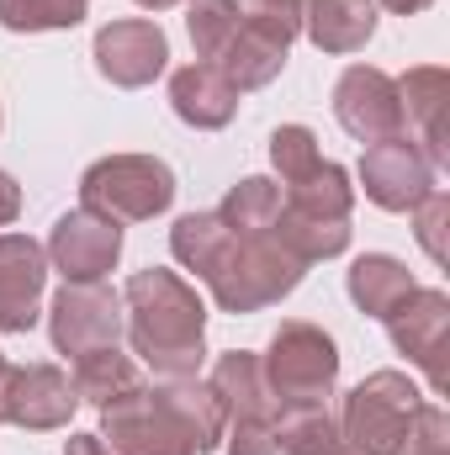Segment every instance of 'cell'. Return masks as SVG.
<instances>
[{"label":"cell","mask_w":450,"mask_h":455,"mask_svg":"<svg viewBox=\"0 0 450 455\" xmlns=\"http://www.w3.org/2000/svg\"><path fill=\"white\" fill-rule=\"evenodd\" d=\"M302 32L318 53H360L376 32V0H302Z\"/></svg>","instance_id":"d6986e66"},{"label":"cell","mask_w":450,"mask_h":455,"mask_svg":"<svg viewBox=\"0 0 450 455\" xmlns=\"http://www.w3.org/2000/svg\"><path fill=\"white\" fill-rule=\"evenodd\" d=\"M398 101H403V132L424 148V159L435 170L450 164V138H446V107H450V75L440 64H414L398 80Z\"/></svg>","instance_id":"2e32d148"},{"label":"cell","mask_w":450,"mask_h":455,"mask_svg":"<svg viewBox=\"0 0 450 455\" xmlns=\"http://www.w3.org/2000/svg\"><path fill=\"white\" fill-rule=\"evenodd\" d=\"M91 0H0L5 32H69L80 27Z\"/></svg>","instance_id":"f1b7e54d"},{"label":"cell","mask_w":450,"mask_h":455,"mask_svg":"<svg viewBox=\"0 0 450 455\" xmlns=\"http://www.w3.org/2000/svg\"><path fill=\"white\" fill-rule=\"evenodd\" d=\"M170 112L181 116L186 127H197V132H218L238 112V91L223 80L218 64L197 59V64H186V69L170 75Z\"/></svg>","instance_id":"e0dca14e"},{"label":"cell","mask_w":450,"mask_h":455,"mask_svg":"<svg viewBox=\"0 0 450 455\" xmlns=\"http://www.w3.org/2000/svg\"><path fill=\"white\" fill-rule=\"evenodd\" d=\"M238 16H244V0H191L186 32H191V48H197L202 64H218L228 37L238 32Z\"/></svg>","instance_id":"83f0119b"},{"label":"cell","mask_w":450,"mask_h":455,"mask_svg":"<svg viewBox=\"0 0 450 455\" xmlns=\"http://www.w3.org/2000/svg\"><path fill=\"white\" fill-rule=\"evenodd\" d=\"M228 455H276V424L270 419H228Z\"/></svg>","instance_id":"d6a6232c"},{"label":"cell","mask_w":450,"mask_h":455,"mask_svg":"<svg viewBox=\"0 0 450 455\" xmlns=\"http://www.w3.org/2000/svg\"><path fill=\"white\" fill-rule=\"evenodd\" d=\"M75 408H80V392H75V381H69L64 365L37 360V365H21L11 376L5 424H16L27 435H53V429H69Z\"/></svg>","instance_id":"5bb4252c"},{"label":"cell","mask_w":450,"mask_h":455,"mask_svg":"<svg viewBox=\"0 0 450 455\" xmlns=\"http://www.w3.org/2000/svg\"><path fill=\"white\" fill-rule=\"evenodd\" d=\"M376 5H387L392 16H419L424 5H435V0H376Z\"/></svg>","instance_id":"8d00e7d4"},{"label":"cell","mask_w":450,"mask_h":455,"mask_svg":"<svg viewBox=\"0 0 450 455\" xmlns=\"http://www.w3.org/2000/svg\"><path fill=\"white\" fill-rule=\"evenodd\" d=\"M69 381H75L80 403H91V408L101 413L107 403L127 397L133 387H143V371H138V360H133V355H122L117 344H107V349H91V355H80Z\"/></svg>","instance_id":"cb8c5ba5"},{"label":"cell","mask_w":450,"mask_h":455,"mask_svg":"<svg viewBox=\"0 0 450 455\" xmlns=\"http://www.w3.org/2000/svg\"><path fill=\"white\" fill-rule=\"evenodd\" d=\"M175 170L159 154H107L80 175V207L112 223H154L175 207Z\"/></svg>","instance_id":"3957f363"},{"label":"cell","mask_w":450,"mask_h":455,"mask_svg":"<svg viewBox=\"0 0 450 455\" xmlns=\"http://www.w3.org/2000/svg\"><path fill=\"white\" fill-rule=\"evenodd\" d=\"M398 455H450V413L440 403L424 397V408H419V419H414V429H408Z\"/></svg>","instance_id":"1f68e13d"},{"label":"cell","mask_w":450,"mask_h":455,"mask_svg":"<svg viewBox=\"0 0 450 455\" xmlns=\"http://www.w3.org/2000/svg\"><path fill=\"white\" fill-rule=\"evenodd\" d=\"M122 334L159 381L197 376L207 360V302L175 270H133L122 286Z\"/></svg>","instance_id":"6da1fadb"},{"label":"cell","mask_w":450,"mask_h":455,"mask_svg":"<svg viewBox=\"0 0 450 455\" xmlns=\"http://www.w3.org/2000/svg\"><path fill=\"white\" fill-rule=\"evenodd\" d=\"M43 249H48V270H59L64 281H107L122 259V223L91 207H75L53 223Z\"/></svg>","instance_id":"7c38bea8"},{"label":"cell","mask_w":450,"mask_h":455,"mask_svg":"<svg viewBox=\"0 0 450 455\" xmlns=\"http://www.w3.org/2000/svg\"><path fill=\"white\" fill-rule=\"evenodd\" d=\"M302 275H308V265L276 233H233L223 243V254H218V265L202 281H207L213 302L238 318V313L276 307L281 297H292L302 286Z\"/></svg>","instance_id":"7a4b0ae2"},{"label":"cell","mask_w":450,"mask_h":455,"mask_svg":"<svg viewBox=\"0 0 450 455\" xmlns=\"http://www.w3.org/2000/svg\"><path fill=\"white\" fill-rule=\"evenodd\" d=\"M302 265H318V259H339L350 249V223H334V218H302V212H286L270 228Z\"/></svg>","instance_id":"d4e9b609"},{"label":"cell","mask_w":450,"mask_h":455,"mask_svg":"<svg viewBox=\"0 0 450 455\" xmlns=\"http://www.w3.org/2000/svg\"><path fill=\"white\" fill-rule=\"evenodd\" d=\"M48 339L59 355L80 360L122 339V291L107 281H64L48 302Z\"/></svg>","instance_id":"8992f818"},{"label":"cell","mask_w":450,"mask_h":455,"mask_svg":"<svg viewBox=\"0 0 450 455\" xmlns=\"http://www.w3.org/2000/svg\"><path fill=\"white\" fill-rule=\"evenodd\" d=\"M276 455H355L329 403H297L276 413Z\"/></svg>","instance_id":"7402d4cb"},{"label":"cell","mask_w":450,"mask_h":455,"mask_svg":"<svg viewBox=\"0 0 450 455\" xmlns=\"http://www.w3.org/2000/svg\"><path fill=\"white\" fill-rule=\"evenodd\" d=\"M0 122H5V116H0Z\"/></svg>","instance_id":"ab89813d"},{"label":"cell","mask_w":450,"mask_h":455,"mask_svg":"<svg viewBox=\"0 0 450 455\" xmlns=\"http://www.w3.org/2000/svg\"><path fill=\"white\" fill-rule=\"evenodd\" d=\"M101 440L117 455H197L191 435L181 429V419L159 403L149 381L101 408Z\"/></svg>","instance_id":"ba28073f"},{"label":"cell","mask_w":450,"mask_h":455,"mask_svg":"<svg viewBox=\"0 0 450 455\" xmlns=\"http://www.w3.org/2000/svg\"><path fill=\"white\" fill-rule=\"evenodd\" d=\"M218 218H223L233 233H270L276 218H281V186L265 180V175H244L238 186H228Z\"/></svg>","instance_id":"4316f807"},{"label":"cell","mask_w":450,"mask_h":455,"mask_svg":"<svg viewBox=\"0 0 450 455\" xmlns=\"http://www.w3.org/2000/svg\"><path fill=\"white\" fill-rule=\"evenodd\" d=\"M143 11H170V5H191V0H138Z\"/></svg>","instance_id":"f35d334b"},{"label":"cell","mask_w":450,"mask_h":455,"mask_svg":"<svg viewBox=\"0 0 450 455\" xmlns=\"http://www.w3.org/2000/svg\"><path fill=\"white\" fill-rule=\"evenodd\" d=\"M292 43H297V27H286L281 16H270V11H260V5L244 0L238 32L228 37V48L218 53V69H223V80L238 96L244 91H260V85H270L286 69Z\"/></svg>","instance_id":"30bf717a"},{"label":"cell","mask_w":450,"mask_h":455,"mask_svg":"<svg viewBox=\"0 0 450 455\" xmlns=\"http://www.w3.org/2000/svg\"><path fill=\"white\" fill-rule=\"evenodd\" d=\"M249 5H260V11H270V16H281L286 27L302 32V0H249Z\"/></svg>","instance_id":"e575fe53"},{"label":"cell","mask_w":450,"mask_h":455,"mask_svg":"<svg viewBox=\"0 0 450 455\" xmlns=\"http://www.w3.org/2000/svg\"><path fill=\"white\" fill-rule=\"evenodd\" d=\"M48 249L27 233H0V334H27L43 313Z\"/></svg>","instance_id":"9a60e30c"},{"label":"cell","mask_w":450,"mask_h":455,"mask_svg":"<svg viewBox=\"0 0 450 455\" xmlns=\"http://www.w3.org/2000/svg\"><path fill=\"white\" fill-rule=\"evenodd\" d=\"M414 238H419V249L435 259V265H450V196L435 186L414 212Z\"/></svg>","instance_id":"4dcf8cb0"},{"label":"cell","mask_w":450,"mask_h":455,"mask_svg":"<svg viewBox=\"0 0 450 455\" xmlns=\"http://www.w3.org/2000/svg\"><path fill=\"white\" fill-rule=\"evenodd\" d=\"M213 392L223 397L228 419H270L276 424V397H270V387H265V371H260V355L254 349H228L213 360Z\"/></svg>","instance_id":"ffe728a7"},{"label":"cell","mask_w":450,"mask_h":455,"mask_svg":"<svg viewBox=\"0 0 450 455\" xmlns=\"http://www.w3.org/2000/svg\"><path fill=\"white\" fill-rule=\"evenodd\" d=\"M91 59H96V69H101L112 85L143 91V85H154V80L165 75V64H170V37H165V27L149 21V16H122V21H107V27L96 32Z\"/></svg>","instance_id":"8fae6325"},{"label":"cell","mask_w":450,"mask_h":455,"mask_svg":"<svg viewBox=\"0 0 450 455\" xmlns=\"http://www.w3.org/2000/svg\"><path fill=\"white\" fill-rule=\"evenodd\" d=\"M435 164L424 159V148L398 132V138H382V143H366L360 154V186H366V202L382 207V212H414L430 191H435Z\"/></svg>","instance_id":"9c48e42d"},{"label":"cell","mask_w":450,"mask_h":455,"mask_svg":"<svg viewBox=\"0 0 450 455\" xmlns=\"http://www.w3.org/2000/svg\"><path fill=\"white\" fill-rule=\"evenodd\" d=\"M414 270L398 259V254H360L350 270H344V291L350 302L366 313V318H387L408 291H414Z\"/></svg>","instance_id":"44dd1931"},{"label":"cell","mask_w":450,"mask_h":455,"mask_svg":"<svg viewBox=\"0 0 450 455\" xmlns=\"http://www.w3.org/2000/svg\"><path fill=\"white\" fill-rule=\"evenodd\" d=\"M281 207L286 212H302V218H334V223H350L355 212V186H350V170L324 159L313 175H302L297 186L281 191Z\"/></svg>","instance_id":"603a6c76"},{"label":"cell","mask_w":450,"mask_h":455,"mask_svg":"<svg viewBox=\"0 0 450 455\" xmlns=\"http://www.w3.org/2000/svg\"><path fill=\"white\" fill-rule=\"evenodd\" d=\"M334 116L355 143H382L403 132V101L398 80L376 64H350L334 85Z\"/></svg>","instance_id":"4fadbf2b"},{"label":"cell","mask_w":450,"mask_h":455,"mask_svg":"<svg viewBox=\"0 0 450 455\" xmlns=\"http://www.w3.org/2000/svg\"><path fill=\"white\" fill-rule=\"evenodd\" d=\"M233 238V228L218 218V212H186V218H175L170 228V254L186 265V270H197V281L218 265V254H223V243Z\"/></svg>","instance_id":"484cf974"},{"label":"cell","mask_w":450,"mask_h":455,"mask_svg":"<svg viewBox=\"0 0 450 455\" xmlns=\"http://www.w3.org/2000/svg\"><path fill=\"white\" fill-rule=\"evenodd\" d=\"M154 392H159V403L181 419V429L191 435L197 455H207V451L223 445L228 408H223V397L213 392V381H202V376H165V381H154Z\"/></svg>","instance_id":"ac0fdd59"},{"label":"cell","mask_w":450,"mask_h":455,"mask_svg":"<svg viewBox=\"0 0 450 455\" xmlns=\"http://www.w3.org/2000/svg\"><path fill=\"white\" fill-rule=\"evenodd\" d=\"M270 164H276L281 186H297L302 175H313V170L324 164V154H318V132L302 127V122L276 127V132H270Z\"/></svg>","instance_id":"f546056e"},{"label":"cell","mask_w":450,"mask_h":455,"mask_svg":"<svg viewBox=\"0 0 450 455\" xmlns=\"http://www.w3.org/2000/svg\"><path fill=\"white\" fill-rule=\"evenodd\" d=\"M11 376H16V365L0 355V424H5V397H11Z\"/></svg>","instance_id":"74e56055"},{"label":"cell","mask_w":450,"mask_h":455,"mask_svg":"<svg viewBox=\"0 0 450 455\" xmlns=\"http://www.w3.org/2000/svg\"><path fill=\"white\" fill-rule=\"evenodd\" d=\"M16 212H21V186L11 180V170H0V228L16 223Z\"/></svg>","instance_id":"836d02e7"},{"label":"cell","mask_w":450,"mask_h":455,"mask_svg":"<svg viewBox=\"0 0 450 455\" xmlns=\"http://www.w3.org/2000/svg\"><path fill=\"white\" fill-rule=\"evenodd\" d=\"M64 455H117L101 435H69L64 440Z\"/></svg>","instance_id":"d590c367"},{"label":"cell","mask_w":450,"mask_h":455,"mask_svg":"<svg viewBox=\"0 0 450 455\" xmlns=\"http://www.w3.org/2000/svg\"><path fill=\"white\" fill-rule=\"evenodd\" d=\"M387 339L398 355H408V365H419L430 376V392L446 397V349H450V297L435 286H414L387 318Z\"/></svg>","instance_id":"52a82bcc"},{"label":"cell","mask_w":450,"mask_h":455,"mask_svg":"<svg viewBox=\"0 0 450 455\" xmlns=\"http://www.w3.org/2000/svg\"><path fill=\"white\" fill-rule=\"evenodd\" d=\"M265 387L276 397V408H297V403H329L339 387V344L318 323H281L270 334V349L260 355Z\"/></svg>","instance_id":"5b68a950"},{"label":"cell","mask_w":450,"mask_h":455,"mask_svg":"<svg viewBox=\"0 0 450 455\" xmlns=\"http://www.w3.org/2000/svg\"><path fill=\"white\" fill-rule=\"evenodd\" d=\"M419 408H424V392L403 371H371L360 387L344 392L339 435L355 455H398Z\"/></svg>","instance_id":"277c9868"}]
</instances>
